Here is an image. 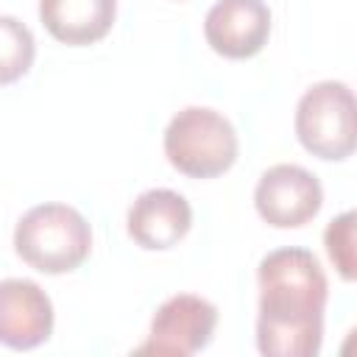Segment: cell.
I'll return each mask as SVG.
<instances>
[{"instance_id":"6da1fadb","label":"cell","mask_w":357,"mask_h":357,"mask_svg":"<svg viewBox=\"0 0 357 357\" xmlns=\"http://www.w3.org/2000/svg\"><path fill=\"white\" fill-rule=\"evenodd\" d=\"M257 346L265 357H312L324 340L329 284L318 257L307 248H276L259 271Z\"/></svg>"},{"instance_id":"7a4b0ae2","label":"cell","mask_w":357,"mask_h":357,"mask_svg":"<svg viewBox=\"0 0 357 357\" xmlns=\"http://www.w3.org/2000/svg\"><path fill=\"white\" fill-rule=\"evenodd\" d=\"M14 251L39 273L75 271L92 251L86 218L67 204H39L28 209L14 229Z\"/></svg>"},{"instance_id":"3957f363","label":"cell","mask_w":357,"mask_h":357,"mask_svg":"<svg viewBox=\"0 0 357 357\" xmlns=\"http://www.w3.org/2000/svg\"><path fill=\"white\" fill-rule=\"evenodd\" d=\"M240 142L234 126L206 106L181 109L165 128L167 162L190 178H215L237 159Z\"/></svg>"},{"instance_id":"277c9868","label":"cell","mask_w":357,"mask_h":357,"mask_svg":"<svg viewBox=\"0 0 357 357\" xmlns=\"http://www.w3.org/2000/svg\"><path fill=\"white\" fill-rule=\"evenodd\" d=\"M296 137L318 159L340 162L354 153V95L343 81L310 86L296 106Z\"/></svg>"},{"instance_id":"5b68a950","label":"cell","mask_w":357,"mask_h":357,"mask_svg":"<svg viewBox=\"0 0 357 357\" xmlns=\"http://www.w3.org/2000/svg\"><path fill=\"white\" fill-rule=\"evenodd\" d=\"M218 326V310L212 301L178 293L170 296L151 321V335L137 354H165V357H190L209 346Z\"/></svg>"},{"instance_id":"8992f818","label":"cell","mask_w":357,"mask_h":357,"mask_svg":"<svg viewBox=\"0 0 357 357\" xmlns=\"http://www.w3.org/2000/svg\"><path fill=\"white\" fill-rule=\"evenodd\" d=\"M254 204L265 223L276 229H296L318 215L324 187L301 165H273L259 176Z\"/></svg>"},{"instance_id":"52a82bcc","label":"cell","mask_w":357,"mask_h":357,"mask_svg":"<svg viewBox=\"0 0 357 357\" xmlns=\"http://www.w3.org/2000/svg\"><path fill=\"white\" fill-rule=\"evenodd\" d=\"M204 36L226 59H251L271 36V8L262 0H218L206 11Z\"/></svg>"},{"instance_id":"ba28073f","label":"cell","mask_w":357,"mask_h":357,"mask_svg":"<svg viewBox=\"0 0 357 357\" xmlns=\"http://www.w3.org/2000/svg\"><path fill=\"white\" fill-rule=\"evenodd\" d=\"M53 332V304L31 279L0 282V343L17 351L42 346Z\"/></svg>"},{"instance_id":"9c48e42d","label":"cell","mask_w":357,"mask_h":357,"mask_svg":"<svg viewBox=\"0 0 357 357\" xmlns=\"http://www.w3.org/2000/svg\"><path fill=\"white\" fill-rule=\"evenodd\" d=\"M128 237L148 251L173 248L192 226V209L176 190H148L142 192L126 218Z\"/></svg>"},{"instance_id":"30bf717a","label":"cell","mask_w":357,"mask_h":357,"mask_svg":"<svg viewBox=\"0 0 357 357\" xmlns=\"http://www.w3.org/2000/svg\"><path fill=\"white\" fill-rule=\"evenodd\" d=\"M117 17V0H39V20L64 45L81 47L103 39Z\"/></svg>"},{"instance_id":"8fae6325","label":"cell","mask_w":357,"mask_h":357,"mask_svg":"<svg viewBox=\"0 0 357 357\" xmlns=\"http://www.w3.org/2000/svg\"><path fill=\"white\" fill-rule=\"evenodd\" d=\"M36 56L33 33L11 14H0V86L20 81Z\"/></svg>"},{"instance_id":"7c38bea8","label":"cell","mask_w":357,"mask_h":357,"mask_svg":"<svg viewBox=\"0 0 357 357\" xmlns=\"http://www.w3.org/2000/svg\"><path fill=\"white\" fill-rule=\"evenodd\" d=\"M324 245L337 273L346 282H354V212H343L326 226Z\"/></svg>"}]
</instances>
